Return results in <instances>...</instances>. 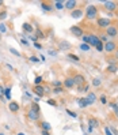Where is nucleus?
I'll list each match as a JSON object with an SVG mask.
<instances>
[{"mask_svg": "<svg viewBox=\"0 0 118 135\" xmlns=\"http://www.w3.org/2000/svg\"><path fill=\"white\" fill-rule=\"evenodd\" d=\"M86 14H87V18H88V19H95V18L98 17V8H97V6L90 4L88 7H87V10H86Z\"/></svg>", "mask_w": 118, "mask_h": 135, "instance_id": "obj_1", "label": "nucleus"}, {"mask_svg": "<svg viewBox=\"0 0 118 135\" xmlns=\"http://www.w3.org/2000/svg\"><path fill=\"white\" fill-rule=\"evenodd\" d=\"M97 23L99 27H109V26H111V21L109 18H98Z\"/></svg>", "mask_w": 118, "mask_h": 135, "instance_id": "obj_2", "label": "nucleus"}, {"mask_svg": "<svg viewBox=\"0 0 118 135\" xmlns=\"http://www.w3.org/2000/svg\"><path fill=\"white\" fill-rule=\"evenodd\" d=\"M118 34V29L115 27V26H109V27H106V36L107 37H115Z\"/></svg>", "mask_w": 118, "mask_h": 135, "instance_id": "obj_3", "label": "nucleus"}, {"mask_svg": "<svg viewBox=\"0 0 118 135\" xmlns=\"http://www.w3.org/2000/svg\"><path fill=\"white\" fill-rule=\"evenodd\" d=\"M73 82H75V85H77L79 89L81 90V86L86 83V78L83 75H75L73 76Z\"/></svg>", "mask_w": 118, "mask_h": 135, "instance_id": "obj_4", "label": "nucleus"}, {"mask_svg": "<svg viewBox=\"0 0 118 135\" xmlns=\"http://www.w3.org/2000/svg\"><path fill=\"white\" fill-rule=\"evenodd\" d=\"M103 47H105V51H106V52H109V53H111V52H114L115 49H117V45H115V44H114L113 41L106 42Z\"/></svg>", "mask_w": 118, "mask_h": 135, "instance_id": "obj_5", "label": "nucleus"}, {"mask_svg": "<svg viewBox=\"0 0 118 135\" xmlns=\"http://www.w3.org/2000/svg\"><path fill=\"white\" fill-rule=\"evenodd\" d=\"M71 33L73 34V36H76V37H83V30H81V27H79V26H72Z\"/></svg>", "mask_w": 118, "mask_h": 135, "instance_id": "obj_6", "label": "nucleus"}, {"mask_svg": "<svg viewBox=\"0 0 118 135\" xmlns=\"http://www.w3.org/2000/svg\"><path fill=\"white\" fill-rule=\"evenodd\" d=\"M64 6H65V8H68V10H71V11H73V10H76L77 1H76V0H68V1H65V3H64Z\"/></svg>", "mask_w": 118, "mask_h": 135, "instance_id": "obj_7", "label": "nucleus"}, {"mask_svg": "<svg viewBox=\"0 0 118 135\" xmlns=\"http://www.w3.org/2000/svg\"><path fill=\"white\" fill-rule=\"evenodd\" d=\"M33 92L35 94H37L38 97H43V94H46L45 93V89H43V86H34V89H33Z\"/></svg>", "mask_w": 118, "mask_h": 135, "instance_id": "obj_8", "label": "nucleus"}, {"mask_svg": "<svg viewBox=\"0 0 118 135\" xmlns=\"http://www.w3.org/2000/svg\"><path fill=\"white\" fill-rule=\"evenodd\" d=\"M27 117H29L30 120H33V122H37L38 119H39V113H38V112H34L33 109H30L29 112H27Z\"/></svg>", "mask_w": 118, "mask_h": 135, "instance_id": "obj_9", "label": "nucleus"}, {"mask_svg": "<svg viewBox=\"0 0 118 135\" xmlns=\"http://www.w3.org/2000/svg\"><path fill=\"white\" fill-rule=\"evenodd\" d=\"M105 8L109 11H114L117 8V3L115 1H105Z\"/></svg>", "mask_w": 118, "mask_h": 135, "instance_id": "obj_10", "label": "nucleus"}, {"mask_svg": "<svg viewBox=\"0 0 118 135\" xmlns=\"http://www.w3.org/2000/svg\"><path fill=\"white\" fill-rule=\"evenodd\" d=\"M63 85L67 89H72L75 86V82H73V78H65V80L63 82Z\"/></svg>", "mask_w": 118, "mask_h": 135, "instance_id": "obj_11", "label": "nucleus"}, {"mask_svg": "<svg viewBox=\"0 0 118 135\" xmlns=\"http://www.w3.org/2000/svg\"><path fill=\"white\" fill-rule=\"evenodd\" d=\"M81 15H83V11H81L80 8H76V10H73V11L71 12V17L75 18V19H79V18H81Z\"/></svg>", "mask_w": 118, "mask_h": 135, "instance_id": "obj_12", "label": "nucleus"}, {"mask_svg": "<svg viewBox=\"0 0 118 135\" xmlns=\"http://www.w3.org/2000/svg\"><path fill=\"white\" fill-rule=\"evenodd\" d=\"M88 126H90V128L92 130V128H97L98 126H99V122H98V119H95V117H90V120H88Z\"/></svg>", "mask_w": 118, "mask_h": 135, "instance_id": "obj_13", "label": "nucleus"}, {"mask_svg": "<svg viewBox=\"0 0 118 135\" xmlns=\"http://www.w3.org/2000/svg\"><path fill=\"white\" fill-rule=\"evenodd\" d=\"M8 108H10V110H11V112H18V110H19V104H18V102H15V101H11L8 104Z\"/></svg>", "mask_w": 118, "mask_h": 135, "instance_id": "obj_14", "label": "nucleus"}, {"mask_svg": "<svg viewBox=\"0 0 118 135\" xmlns=\"http://www.w3.org/2000/svg\"><path fill=\"white\" fill-rule=\"evenodd\" d=\"M22 29L25 30L26 33H33L34 27H33V25H30V23H27V22H25V23L22 25Z\"/></svg>", "mask_w": 118, "mask_h": 135, "instance_id": "obj_15", "label": "nucleus"}, {"mask_svg": "<svg viewBox=\"0 0 118 135\" xmlns=\"http://www.w3.org/2000/svg\"><path fill=\"white\" fill-rule=\"evenodd\" d=\"M98 42H99V38L97 37V36H94V34H90V42H88V45L91 47V45H97Z\"/></svg>", "mask_w": 118, "mask_h": 135, "instance_id": "obj_16", "label": "nucleus"}, {"mask_svg": "<svg viewBox=\"0 0 118 135\" xmlns=\"http://www.w3.org/2000/svg\"><path fill=\"white\" fill-rule=\"evenodd\" d=\"M77 102H79V106H80V108H86V106H88V105H91V104H90L88 102V100H87V98H80V100H77Z\"/></svg>", "mask_w": 118, "mask_h": 135, "instance_id": "obj_17", "label": "nucleus"}, {"mask_svg": "<svg viewBox=\"0 0 118 135\" xmlns=\"http://www.w3.org/2000/svg\"><path fill=\"white\" fill-rule=\"evenodd\" d=\"M59 48L60 49H63V51H65V49H69V48H71V44L67 42V41H61L59 44Z\"/></svg>", "mask_w": 118, "mask_h": 135, "instance_id": "obj_18", "label": "nucleus"}, {"mask_svg": "<svg viewBox=\"0 0 118 135\" xmlns=\"http://www.w3.org/2000/svg\"><path fill=\"white\" fill-rule=\"evenodd\" d=\"M86 98L88 100V102H90V104H94V102L97 101V96H95V93H88Z\"/></svg>", "mask_w": 118, "mask_h": 135, "instance_id": "obj_19", "label": "nucleus"}, {"mask_svg": "<svg viewBox=\"0 0 118 135\" xmlns=\"http://www.w3.org/2000/svg\"><path fill=\"white\" fill-rule=\"evenodd\" d=\"M118 67H117V64H109V67H107V71L109 72H117Z\"/></svg>", "mask_w": 118, "mask_h": 135, "instance_id": "obj_20", "label": "nucleus"}, {"mask_svg": "<svg viewBox=\"0 0 118 135\" xmlns=\"http://www.w3.org/2000/svg\"><path fill=\"white\" fill-rule=\"evenodd\" d=\"M41 6H42V10H46V11H52V8H53V7L48 3V1H43Z\"/></svg>", "mask_w": 118, "mask_h": 135, "instance_id": "obj_21", "label": "nucleus"}, {"mask_svg": "<svg viewBox=\"0 0 118 135\" xmlns=\"http://www.w3.org/2000/svg\"><path fill=\"white\" fill-rule=\"evenodd\" d=\"M39 126H41V128H42V130H45V131H49V130H50V124H49V123H46V122H42Z\"/></svg>", "mask_w": 118, "mask_h": 135, "instance_id": "obj_22", "label": "nucleus"}, {"mask_svg": "<svg viewBox=\"0 0 118 135\" xmlns=\"http://www.w3.org/2000/svg\"><path fill=\"white\" fill-rule=\"evenodd\" d=\"M54 8L63 10L64 8V1H54Z\"/></svg>", "mask_w": 118, "mask_h": 135, "instance_id": "obj_23", "label": "nucleus"}, {"mask_svg": "<svg viewBox=\"0 0 118 135\" xmlns=\"http://www.w3.org/2000/svg\"><path fill=\"white\" fill-rule=\"evenodd\" d=\"M95 48H97V51L98 52H102V51H105V47H103V42H98L97 45H95Z\"/></svg>", "mask_w": 118, "mask_h": 135, "instance_id": "obj_24", "label": "nucleus"}, {"mask_svg": "<svg viewBox=\"0 0 118 135\" xmlns=\"http://www.w3.org/2000/svg\"><path fill=\"white\" fill-rule=\"evenodd\" d=\"M35 33H37V36H35V37H37L38 40H41V38H45V34H43V33H42V31H41L39 29H37V30H35Z\"/></svg>", "mask_w": 118, "mask_h": 135, "instance_id": "obj_25", "label": "nucleus"}, {"mask_svg": "<svg viewBox=\"0 0 118 135\" xmlns=\"http://www.w3.org/2000/svg\"><path fill=\"white\" fill-rule=\"evenodd\" d=\"M11 87H7V89H4V96H5V98H7V100H10V98H11Z\"/></svg>", "mask_w": 118, "mask_h": 135, "instance_id": "obj_26", "label": "nucleus"}, {"mask_svg": "<svg viewBox=\"0 0 118 135\" xmlns=\"http://www.w3.org/2000/svg\"><path fill=\"white\" fill-rule=\"evenodd\" d=\"M68 57H69V59H72L73 61H79V56H77V55H73V53H69V55H68Z\"/></svg>", "mask_w": 118, "mask_h": 135, "instance_id": "obj_27", "label": "nucleus"}, {"mask_svg": "<svg viewBox=\"0 0 118 135\" xmlns=\"http://www.w3.org/2000/svg\"><path fill=\"white\" fill-rule=\"evenodd\" d=\"M101 79H99V78H95V79L92 80V86H101Z\"/></svg>", "mask_w": 118, "mask_h": 135, "instance_id": "obj_28", "label": "nucleus"}, {"mask_svg": "<svg viewBox=\"0 0 118 135\" xmlns=\"http://www.w3.org/2000/svg\"><path fill=\"white\" fill-rule=\"evenodd\" d=\"M80 49H81V51H90V45H88V44H81Z\"/></svg>", "mask_w": 118, "mask_h": 135, "instance_id": "obj_29", "label": "nucleus"}, {"mask_svg": "<svg viewBox=\"0 0 118 135\" xmlns=\"http://www.w3.org/2000/svg\"><path fill=\"white\" fill-rule=\"evenodd\" d=\"M31 109H33L34 112H38V113H39V106H38V104H35V102L31 105Z\"/></svg>", "mask_w": 118, "mask_h": 135, "instance_id": "obj_30", "label": "nucleus"}, {"mask_svg": "<svg viewBox=\"0 0 118 135\" xmlns=\"http://www.w3.org/2000/svg\"><path fill=\"white\" fill-rule=\"evenodd\" d=\"M81 40H83V44H88V42H90V34H88V36H83Z\"/></svg>", "mask_w": 118, "mask_h": 135, "instance_id": "obj_31", "label": "nucleus"}, {"mask_svg": "<svg viewBox=\"0 0 118 135\" xmlns=\"http://www.w3.org/2000/svg\"><path fill=\"white\" fill-rule=\"evenodd\" d=\"M52 85H53L54 87H61L63 82H60V80H54V82H52Z\"/></svg>", "mask_w": 118, "mask_h": 135, "instance_id": "obj_32", "label": "nucleus"}, {"mask_svg": "<svg viewBox=\"0 0 118 135\" xmlns=\"http://www.w3.org/2000/svg\"><path fill=\"white\" fill-rule=\"evenodd\" d=\"M41 82H42V76H37L35 78V86H39Z\"/></svg>", "mask_w": 118, "mask_h": 135, "instance_id": "obj_33", "label": "nucleus"}, {"mask_svg": "<svg viewBox=\"0 0 118 135\" xmlns=\"http://www.w3.org/2000/svg\"><path fill=\"white\" fill-rule=\"evenodd\" d=\"M29 60L31 61V63H38V61H39L37 56H30V59H29Z\"/></svg>", "mask_w": 118, "mask_h": 135, "instance_id": "obj_34", "label": "nucleus"}, {"mask_svg": "<svg viewBox=\"0 0 118 135\" xmlns=\"http://www.w3.org/2000/svg\"><path fill=\"white\" fill-rule=\"evenodd\" d=\"M99 41H101V42H109V37L105 34V36H102V37H101V40H99Z\"/></svg>", "mask_w": 118, "mask_h": 135, "instance_id": "obj_35", "label": "nucleus"}, {"mask_svg": "<svg viewBox=\"0 0 118 135\" xmlns=\"http://www.w3.org/2000/svg\"><path fill=\"white\" fill-rule=\"evenodd\" d=\"M53 93H63V87H54L53 89Z\"/></svg>", "mask_w": 118, "mask_h": 135, "instance_id": "obj_36", "label": "nucleus"}, {"mask_svg": "<svg viewBox=\"0 0 118 135\" xmlns=\"http://www.w3.org/2000/svg\"><path fill=\"white\" fill-rule=\"evenodd\" d=\"M7 18V11H1L0 12V19H5Z\"/></svg>", "mask_w": 118, "mask_h": 135, "instance_id": "obj_37", "label": "nucleus"}, {"mask_svg": "<svg viewBox=\"0 0 118 135\" xmlns=\"http://www.w3.org/2000/svg\"><path fill=\"white\" fill-rule=\"evenodd\" d=\"M48 104L52 105V106H57V102H56L54 100H48Z\"/></svg>", "mask_w": 118, "mask_h": 135, "instance_id": "obj_38", "label": "nucleus"}, {"mask_svg": "<svg viewBox=\"0 0 118 135\" xmlns=\"http://www.w3.org/2000/svg\"><path fill=\"white\" fill-rule=\"evenodd\" d=\"M5 30H7V27H5V25H0V33H5Z\"/></svg>", "mask_w": 118, "mask_h": 135, "instance_id": "obj_39", "label": "nucleus"}, {"mask_svg": "<svg viewBox=\"0 0 118 135\" xmlns=\"http://www.w3.org/2000/svg\"><path fill=\"white\" fill-rule=\"evenodd\" d=\"M67 113L69 115V116H72V117H76V116H77L75 112H72V110H69V109H67Z\"/></svg>", "mask_w": 118, "mask_h": 135, "instance_id": "obj_40", "label": "nucleus"}, {"mask_svg": "<svg viewBox=\"0 0 118 135\" xmlns=\"http://www.w3.org/2000/svg\"><path fill=\"white\" fill-rule=\"evenodd\" d=\"M27 38H29L30 41H33V42H37V40H38V38L35 37V36H29Z\"/></svg>", "mask_w": 118, "mask_h": 135, "instance_id": "obj_41", "label": "nucleus"}, {"mask_svg": "<svg viewBox=\"0 0 118 135\" xmlns=\"http://www.w3.org/2000/svg\"><path fill=\"white\" fill-rule=\"evenodd\" d=\"M10 51H11V53H14V55H15V56H21V53H19V52H18V51H15L14 48H11Z\"/></svg>", "mask_w": 118, "mask_h": 135, "instance_id": "obj_42", "label": "nucleus"}, {"mask_svg": "<svg viewBox=\"0 0 118 135\" xmlns=\"http://www.w3.org/2000/svg\"><path fill=\"white\" fill-rule=\"evenodd\" d=\"M105 132H106V135H113V134H111V131H110V128H109V127H105Z\"/></svg>", "mask_w": 118, "mask_h": 135, "instance_id": "obj_43", "label": "nucleus"}, {"mask_svg": "<svg viewBox=\"0 0 118 135\" xmlns=\"http://www.w3.org/2000/svg\"><path fill=\"white\" fill-rule=\"evenodd\" d=\"M101 102H102V104H107V100H106L105 96H102V97H101Z\"/></svg>", "mask_w": 118, "mask_h": 135, "instance_id": "obj_44", "label": "nucleus"}, {"mask_svg": "<svg viewBox=\"0 0 118 135\" xmlns=\"http://www.w3.org/2000/svg\"><path fill=\"white\" fill-rule=\"evenodd\" d=\"M3 94H4V89L3 86H0V97H3Z\"/></svg>", "mask_w": 118, "mask_h": 135, "instance_id": "obj_45", "label": "nucleus"}, {"mask_svg": "<svg viewBox=\"0 0 118 135\" xmlns=\"http://www.w3.org/2000/svg\"><path fill=\"white\" fill-rule=\"evenodd\" d=\"M110 130H111V131H113V132H114V135H118V131L115 130V128H114V127H111V128H110Z\"/></svg>", "mask_w": 118, "mask_h": 135, "instance_id": "obj_46", "label": "nucleus"}, {"mask_svg": "<svg viewBox=\"0 0 118 135\" xmlns=\"http://www.w3.org/2000/svg\"><path fill=\"white\" fill-rule=\"evenodd\" d=\"M34 47L38 48V49H41V44H38V42H34Z\"/></svg>", "mask_w": 118, "mask_h": 135, "instance_id": "obj_47", "label": "nucleus"}, {"mask_svg": "<svg viewBox=\"0 0 118 135\" xmlns=\"http://www.w3.org/2000/svg\"><path fill=\"white\" fill-rule=\"evenodd\" d=\"M42 135H50V134H49V131H45V130H42Z\"/></svg>", "mask_w": 118, "mask_h": 135, "instance_id": "obj_48", "label": "nucleus"}, {"mask_svg": "<svg viewBox=\"0 0 118 135\" xmlns=\"http://www.w3.org/2000/svg\"><path fill=\"white\" fill-rule=\"evenodd\" d=\"M49 53H50L52 56H56V52L54 51H49Z\"/></svg>", "mask_w": 118, "mask_h": 135, "instance_id": "obj_49", "label": "nucleus"}, {"mask_svg": "<svg viewBox=\"0 0 118 135\" xmlns=\"http://www.w3.org/2000/svg\"><path fill=\"white\" fill-rule=\"evenodd\" d=\"M21 42L22 44H25V45H27V41H26V40H21Z\"/></svg>", "mask_w": 118, "mask_h": 135, "instance_id": "obj_50", "label": "nucleus"}, {"mask_svg": "<svg viewBox=\"0 0 118 135\" xmlns=\"http://www.w3.org/2000/svg\"><path fill=\"white\" fill-rule=\"evenodd\" d=\"M115 59H118V49L115 51Z\"/></svg>", "mask_w": 118, "mask_h": 135, "instance_id": "obj_51", "label": "nucleus"}, {"mask_svg": "<svg viewBox=\"0 0 118 135\" xmlns=\"http://www.w3.org/2000/svg\"><path fill=\"white\" fill-rule=\"evenodd\" d=\"M18 135H25V134H23V132H19V134H18Z\"/></svg>", "mask_w": 118, "mask_h": 135, "instance_id": "obj_52", "label": "nucleus"}, {"mask_svg": "<svg viewBox=\"0 0 118 135\" xmlns=\"http://www.w3.org/2000/svg\"><path fill=\"white\" fill-rule=\"evenodd\" d=\"M0 6H3V1H1V0H0Z\"/></svg>", "mask_w": 118, "mask_h": 135, "instance_id": "obj_53", "label": "nucleus"}, {"mask_svg": "<svg viewBox=\"0 0 118 135\" xmlns=\"http://www.w3.org/2000/svg\"><path fill=\"white\" fill-rule=\"evenodd\" d=\"M0 40H1V33H0Z\"/></svg>", "mask_w": 118, "mask_h": 135, "instance_id": "obj_54", "label": "nucleus"}, {"mask_svg": "<svg viewBox=\"0 0 118 135\" xmlns=\"http://www.w3.org/2000/svg\"><path fill=\"white\" fill-rule=\"evenodd\" d=\"M0 135H4V134H3V132H0Z\"/></svg>", "mask_w": 118, "mask_h": 135, "instance_id": "obj_55", "label": "nucleus"}, {"mask_svg": "<svg viewBox=\"0 0 118 135\" xmlns=\"http://www.w3.org/2000/svg\"><path fill=\"white\" fill-rule=\"evenodd\" d=\"M117 17H118V11H117Z\"/></svg>", "mask_w": 118, "mask_h": 135, "instance_id": "obj_56", "label": "nucleus"}, {"mask_svg": "<svg viewBox=\"0 0 118 135\" xmlns=\"http://www.w3.org/2000/svg\"><path fill=\"white\" fill-rule=\"evenodd\" d=\"M117 27H118V25H117Z\"/></svg>", "mask_w": 118, "mask_h": 135, "instance_id": "obj_57", "label": "nucleus"}, {"mask_svg": "<svg viewBox=\"0 0 118 135\" xmlns=\"http://www.w3.org/2000/svg\"><path fill=\"white\" fill-rule=\"evenodd\" d=\"M117 117H118V116H117Z\"/></svg>", "mask_w": 118, "mask_h": 135, "instance_id": "obj_58", "label": "nucleus"}]
</instances>
